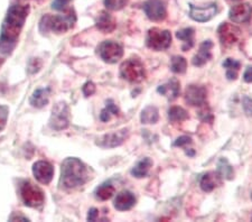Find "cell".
I'll return each mask as SVG.
<instances>
[{"mask_svg": "<svg viewBox=\"0 0 252 222\" xmlns=\"http://www.w3.org/2000/svg\"><path fill=\"white\" fill-rule=\"evenodd\" d=\"M223 67L226 68V78L229 80H235L238 78V72L240 68V62L233 59H226L223 62Z\"/></svg>", "mask_w": 252, "mask_h": 222, "instance_id": "484cf974", "label": "cell"}, {"mask_svg": "<svg viewBox=\"0 0 252 222\" xmlns=\"http://www.w3.org/2000/svg\"><path fill=\"white\" fill-rule=\"evenodd\" d=\"M97 217H99V210L95 208L90 209V211H89V215H88V220L89 221H96Z\"/></svg>", "mask_w": 252, "mask_h": 222, "instance_id": "f35d334b", "label": "cell"}, {"mask_svg": "<svg viewBox=\"0 0 252 222\" xmlns=\"http://www.w3.org/2000/svg\"><path fill=\"white\" fill-rule=\"evenodd\" d=\"M8 116H9V108L5 106V104H0V131L5 129Z\"/></svg>", "mask_w": 252, "mask_h": 222, "instance_id": "4dcf8cb0", "label": "cell"}, {"mask_svg": "<svg viewBox=\"0 0 252 222\" xmlns=\"http://www.w3.org/2000/svg\"><path fill=\"white\" fill-rule=\"evenodd\" d=\"M82 91H83V95H84L85 96H90V95H94V92H95V86H94V83L91 82V81H89V82H87V83H85L84 86H83Z\"/></svg>", "mask_w": 252, "mask_h": 222, "instance_id": "e575fe53", "label": "cell"}, {"mask_svg": "<svg viewBox=\"0 0 252 222\" xmlns=\"http://www.w3.org/2000/svg\"><path fill=\"white\" fill-rule=\"evenodd\" d=\"M20 195H22L23 202L30 208L42 207L45 201V196L42 190L32 184L31 182H25L20 188Z\"/></svg>", "mask_w": 252, "mask_h": 222, "instance_id": "8992f818", "label": "cell"}, {"mask_svg": "<svg viewBox=\"0 0 252 222\" xmlns=\"http://www.w3.org/2000/svg\"><path fill=\"white\" fill-rule=\"evenodd\" d=\"M136 204V197L130 191H123L117 195L115 200V208L119 211H127Z\"/></svg>", "mask_w": 252, "mask_h": 222, "instance_id": "e0dca14e", "label": "cell"}, {"mask_svg": "<svg viewBox=\"0 0 252 222\" xmlns=\"http://www.w3.org/2000/svg\"><path fill=\"white\" fill-rule=\"evenodd\" d=\"M100 58L107 63H117L124 55V48L119 43L113 40H104L97 47Z\"/></svg>", "mask_w": 252, "mask_h": 222, "instance_id": "ba28073f", "label": "cell"}, {"mask_svg": "<svg viewBox=\"0 0 252 222\" xmlns=\"http://www.w3.org/2000/svg\"><path fill=\"white\" fill-rule=\"evenodd\" d=\"M159 119V112L155 106L146 107L141 112L140 120L142 124H156Z\"/></svg>", "mask_w": 252, "mask_h": 222, "instance_id": "cb8c5ba5", "label": "cell"}, {"mask_svg": "<svg viewBox=\"0 0 252 222\" xmlns=\"http://www.w3.org/2000/svg\"><path fill=\"white\" fill-rule=\"evenodd\" d=\"M218 174L221 176V179L232 180L233 179V167L231 166L226 159H220L218 161Z\"/></svg>", "mask_w": 252, "mask_h": 222, "instance_id": "d4e9b609", "label": "cell"}, {"mask_svg": "<svg viewBox=\"0 0 252 222\" xmlns=\"http://www.w3.org/2000/svg\"><path fill=\"white\" fill-rule=\"evenodd\" d=\"M10 220L11 221H16V220H22V221H28L27 218L25 217H22V216H17V215H14L10 217Z\"/></svg>", "mask_w": 252, "mask_h": 222, "instance_id": "60d3db41", "label": "cell"}, {"mask_svg": "<svg viewBox=\"0 0 252 222\" xmlns=\"http://www.w3.org/2000/svg\"><path fill=\"white\" fill-rule=\"evenodd\" d=\"M32 174L42 184H50L54 176V167L46 160H38L32 165Z\"/></svg>", "mask_w": 252, "mask_h": 222, "instance_id": "4fadbf2b", "label": "cell"}, {"mask_svg": "<svg viewBox=\"0 0 252 222\" xmlns=\"http://www.w3.org/2000/svg\"><path fill=\"white\" fill-rule=\"evenodd\" d=\"M176 37L183 42L182 50L189 51L194 45V30L193 28H184V30L178 31L176 33Z\"/></svg>", "mask_w": 252, "mask_h": 222, "instance_id": "7402d4cb", "label": "cell"}, {"mask_svg": "<svg viewBox=\"0 0 252 222\" xmlns=\"http://www.w3.org/2000/svg\"><path fill=\"white\" fill-rule=\"evenodd\" d=\"M129 0H104V5L109 10H120L127 5Z\"/></svg>", "mask_w": 252, "mask_h": 222, "instance_id": "f546056e", "label": "cell"}, {"mask_svg": "<svg viewBox=\"0 0 252 222\" xmlns=\"http://www.w3.org/2000/svg\"><path fill=\"white\" fill-rule=\"evenodd\" d=\"M243 110H245L247 116H252V99L249 96H245L242 100Z\"/></svg>", "mask_w": 252, "mask_h": 222, "instance_id": "d590c367", "label": "cell"}, {"mask_svg": "<svg viewBox=\"0 0 252 222\" xmlns=\"http://www.w3.org/2000/svg\"><path fill=\"white\" fill-rule=\"evenodd\" d=\"M231 1H240V0H231Z\"/></svg>", "mask_w": 252, "mask_h": 222, "instance_id": "b9f144b4", "label": "cell"}, {"mask_svg": "<svg viewBox=\"0 0 252 222\" xmlns=\"http://www.w3.org/2000/svg\"><path fill=\"white\" fill-rule=\"evenodd\" d=\"M128 135L129 131L127 128L120 129L118 131L108 132L97 139L96 145L102 148H115L124 144V141L128 138Z\"/></svg>", "mask_w": 252, "mask_h": 222, "instance_id": "9c48e42d", "label": "cell"}, {"mask_svg": "<svg viewBox=\"0 0 252 222\" xmlns=\"http://www.w3.org/2000/svg\"><path fill=\"white\" fill-rule=\"evenodd\" d=\"M121 78L131 83H139L146 78V71L144 64L138 59H129L121 64L120 66Z\"/></svg>", "mask_w": 252, "mask_h": 222, "instance_id": "277c9868", "label": "cell"}, {"mask_svg": "<svg viewBox=\"0 0 252 222\" xmlns=\"http://www.w3.org/2000/svg\"><path fill=\"white\" fill-rule=\"evenodd\" d=\"M42 67V62L39 59H31L30 63H28V72L31 74H34L36 72H38Z\"/></svg>", "mask_w": 252, "mask_h": 222, "instance_id": "d6a6232c", "label": "cell"}, {"mask_svg": "<svg viewBox=\"0 0 252 222\" xmlns=\"http://www.w3.org/2000/svg\"><path fill=\"white\" fill-rule=\"evenodd\" d=\"M146 44L154 51L167 50L172 44V34L168 31H162L160 28H152L148 31Z\"/></svg>", "mask_w": 252, "mask_h": 222, "instance_id": "5b68a950", "label": "cell"}, {"mask_svg": "<svg viewBox=\"0 0 252 222\" xmlns=\"http://www.w3.org/2000/svg\"><path fill=\"white\" fill-rule=\"evenodd\" d=\"M71 0H54L52 3V8L55 10H65L70 5Z\"/></svg>", "mask_w": 252, "mask_h": 222, "instance_id": "836d02e7", "label": "cell"}, {"mask_svg": "<svg viewBox=\"0 0 252 222\" xmlns=\"http://www.w3.org/2000/svg\"><path fill=\"white\" fill-rule=\"evenodd\" d=\"M115 194V188L110 183H104L95 190V197L101 201H107Z\"/></svg>", "mask_w": 252, "mask_h": 222, "instance_id": "4316f807", "label": "cell"}, {"mask_svg": "<svg viewBox=\"0 0 252 222\" xmlns=\"http://www.w3.org/2000/svg\"><path fill=\"white\" fill-rule=\"evenodd\" d=\"M213 47V43L211 40H205L204 43L201 44L200 50H198L197 54L193 58V64L195 66H202L212 58L211 54V48Z\"/></svg>", "mask_w": 252, "mask_h": 222, "instance_id": "44dd1931", "label": "cell"}, {"mask_svg": "<svg viewBox=\"0 0 252 222\" xmlns=\"http://www.w3.org/2000/svg\"><path fill=\"white\" fill-rule=\"evenodd\" d=\"M144 11L147 17L154 22L164 20L167 15L165 3L161 0H147L144 3Z\"/></svg>", "mask_w": 252, "mask_h": 222, "instance_id": "7c38bea8", "label": "cell"}, {"mask_svg": "<svg viewBox=\"0 0 252 222\" xmlns=\"http://www.w3.org/2000/svg\"><path fill=\"white\" fill-rule=\"evenodd\" d=\"M153 166V160L146 157V159H141L140 161L135 165V167L131 169V174L137 177V179H141V177L147 176L150 167Z\"/></svg>", "mask_w": 252, "mask_h": 222, "instance_id": "603a6c76", "label": "cell"}, {"mask_svg": "<svg viewBox=\"0 0 252 222\" xmlns=\"http://www.w3.org/2000/svg\"><path fill=\"white\" fill-rule=\"evenodd\" d=\"M96 27L97 30L102 32V33L108 34L116 30L117 23L115 18H113L110 14L107 13V11H101L96 19Z\"/></svg>", "mask_w": 252, "mask_h": 222, "instance_id": "ac0fdd59", "label": "cell"}, {"mask_svg": "<svg viewBox=\"0 0 252 222\" xmlns=\"http://www.w3.org/2000/svg\"><path fill=\"white\" fill-rule=\"evenodd\" d=\"M157 91H158V94H160L161 95H165L166 98L169 100L176 99L177 96L180 95V92H181L180 81H178L177 79L169 80L167 83L158 87Z\"/></svg>", "mask_w": 252, "mask_h": 222, "instance_id": "2e32d148", "label": "cell"}, {"mask_svg": "<svg viewBox=\"0 0 252 222\" xmlns=\"http://www.w3.org/2000/svg\"><path fill=\"white\" fill-rule=\"evenodd\" d=\"M168 119L172 123H178L189 119V114L182 107H172L168 110Z\"/></svg>", "mask_w": 252, "mask_h": 222, "instance_id": "83f0119b", "label": "cell"}, {"mask_svg": "<svg viewBox=\"0 0 252 222\" xmlns=\"http://www.w3.org/2000/svg\"><path fill=\"white\" fill-rule=\"evenodd\" d=\"M186 67H188V62L183 56L175 55L170 60V68H172L174 73H185Z\"/></svg>", "mask_w": 252, "mask_h": 222, "instance_id": "f1b7e54d", "label": "cell"}, {"mask_svg": "<svg viewBox=\"0 0 252 222\" xmlns=\"http://www.w3.org/2000/svg\"><path fill=\"white\" fill-rule=\"evenodd\" d=\"M207 98V91L206 88L203 86H192L188 87L185 91V101L190 106L201 107L203 104L206 103Z\"/></svg>", "mask_w": 252, "mask_h": 222, "instance_id": "5bb4252c", "label": "cell"}, {"mask_svg": "<svg viewBox=\"0 0 252 222\" xmlns=\"http://www.w3.org/2000/svg\"><path fill=\"white\" fill-rule=\"evenodd\" d=\"M50 126L54 130H64L70 126V109L65 102L56 103L52 110Z\"/></svg>", "mask_w": 252, "mask_h": 222, "instance_id": "52a82bcc", "label": "cell"}, {"mask_svg": "<svg viewBox=\"0 0 252 222\" xmlns=\"http://www.w3.org/2000/svg\"><path fill=\"white\" fill-rule=\"evenodd\" d=\"M89 179L88 168L79 159L68 157L64 159L61 169V185L65 189L82 187Z\"/></svg>", "mask_w": 252, "mask_h": 222, "instance_id": "7a4b0ae2", "label": "cell"}, {"mask_svg": "<svg viewBox=\"0 0 252 222\" xmlns=\"http://www.w3.org/2000/svg\"><path fill=\"white\" fill-rule=\"evenodd\" d=\"M28 13H30L28 5L16 3L9 7L0 32V53L8 55L13 52Z\"/></svg>", "mask_w": 252, "mask_h": 222, "instance_id": "6da1fadb", "label": "cell"}, {"mask_svg": "<svg viewBox=\"0 0 252 222\" xmlns=\"http://www.w3.org/2000/svg\"><path fill=\"white\" fill-rule=\"evenodd\" d=\"M218 7L217 3H210V5H205L202 7L194 6L193 3L189 5V17L194 19L195 22L205 23L212 19L215 15H217Z\"/></svg>", "mask_w": 252, "mask_h": 222, "instance_id": "30bf717a", "label": "cell"}, {"mask_svg": "<svg viewBox=\"0 0 252 222\" xmlns=\"http://www.w3.org/2000/svg\"><path fill=\"white\" fill-rule=\"evenodd\" d=\"M243 80H245L247 83H252V66L247 67L245 74H243Z\"/></svg>", "mask_w": 252, "mask_h": 222, "instance_id": "ab89813d", "label": "cell"}, {"mask_svg": "<svg viewBox=\"0 0 252 222\" xmlns=\"http://www.w3.org/2000/svg\"><path fill=\"white\" fill-rule=\"evenodd\" d=\"M201 110L198 112V116H200V118L202 121H206V123H212L213 121V115L212 112H211L210 108L206 106V103L203 104L201 106Z\"/></svg>", "mask_w": 252, "mask_h": 222, "instance_id": "1f68e13d", "label": "cell"}, {"mask_svg": "<svg viewBox=\"0 0 252 222\" xmlns=\"http://www.w3.org/2000/svg\"><path fill=\"white\" fill-rule=\"evenodd\" d=\"M51 89L50 88H39L37 90L32 92V95L30 99L31 104L34 108L40 109L45 107L50 100Z\"/></svg>", "mask_w": 252, "mask_h": 222, "instance_id": "d6986e66", "label": "cell"}, {"mask_svg": "<svg viewBox=\"0 0 252 222\" xmlns=\"http://www.w3.org/2000/svg\"><path fill=\"white\" fill-rule=\"evenodd\" d=\"M105 109H107V110L110 112L111 115H118L119 114V109L117 108V106L115 103H113V101L112 100H108L107 101V106H105Z\"/></svg>", "mask_w": 252, "mask_h": 222, "instance_id": "74e56055", "label": "cell"}, {"mask_svg": "<svg viewBox=\"0 0 252 222\" xmlns=\"http://www.w3.org/2000/svg\"><path fill=\"white\" fill-rule=\"evenodd\" d=\"M76 22V17L74 11L70 10L66 15L53 16L45 15L43 16L39 22V31L42 33H48V32H54L56 34H62L74 26Z\"/></svg>", "mask_w": 252, "mask_h": 222, "instance_id": "3957f363", "label": "cell"}, {"mask_svg": "<svg viewBox=\"0 0 252 222\" xmlns=\"http://www.w3.org/2000/svg\"><path fill=\"white\" fill-rule=\"evenodd\" d=\"M219 37H220L221 43L225 46L233 45L237 43L241 36V31L237 26L232 25L229 23H222L218 30Z\"/></svg>", "mask_w": 252, "mask_h": 222, "instance_id": "8fae6325", "label": "cell"}, {"mask_svg": "<svg viewBox=\"0 0 252 222\" xmlns=\"http://www.w3.org/2000/svg\"><path fill=\"white\" fill-rule=\"evenodd\" d=\"M222 184L221 176L218 172H209L202 176L200 185L204 192H211Z\"/></svg>", "mask_w": 252, "mask_h": 222, "instance_id": "ffe728a7", "label": "cell"}, {"mask_svg": "<svg viewBox=\"0 0 252 222\" xmlns=\"http://www.w3.org/2000/svg\"><path fill=\"white\" fill-rule=\"evenodd\" d=\"M252 15V7L249 3H239L230 9L229 18L233 23H247L249 22Z\"/></svg>", "mask_w": 252, "mask_h": 222, "instance_id": "9a60e30c", "label": "cell"}, {"mask_svg": "<svg viewBox=\"0 0 252 222\" xmlns=\"http://www.w3.org/2000/svg\"><path fill=\"white\" fill-rule=\"evenodd\" d=\"M189 144H192V138L189 136H182V137H180V138H177L176 140H175L174 146L183 147V146H185V145H189Z\"/></svg>", "mask_w": 252, "mask_h": 222, "instance_id": "8d00e7d4", "label": "cell"}]
</instances>
